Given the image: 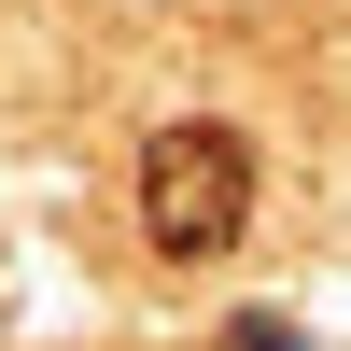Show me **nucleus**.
<instances>
[{
    "instance_id": "nucleus-1",
    "label": "nucleus",
    "mask_w": 351,
    "mask_h": 351,
    "mask_svg": "<svg viewBox=\"0 0 351 351\" xmlns=\"http://www.w3.org/2000/svg\"><path fill=\"white\" fill-rule=\"evenodd\" d=\"M253 225V141L239 127H155L141 141V239L169 267H211Z\"/></svg>"
}]
</instances>
